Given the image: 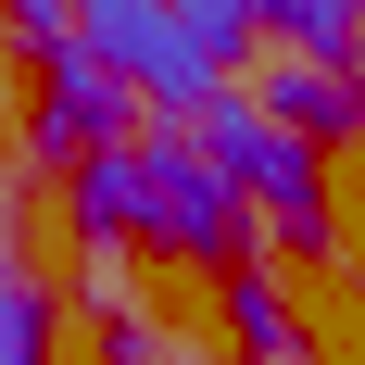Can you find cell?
Returning a JSON list of instances; mask_svg holds the SVG:
<instances>
[{"mask_svg": "<svg viewBox=\"0 0 365 365\" xmlns=\"http://www.w3.org/2000/svg\"><path fill=\"white\" fill-rule=\"evenodd\" d=\"M189 139H202V164H215V177L240 189L264 227H290V240H315V227H328V164H315V151H302L290 126L252 101V88H227V101L202 113Z\"/></svg>", "mask_w": 365, "mask_h": 365, "instance_id": "6da1fadb", "label": "cell"}, {"mask_svg": "<svg viewBox=\"0 0 365 365\" xmlns=\"http://www.w3.org/2000/svg\"><path fill=\"white\" fill-rule=\"evenodd\" d=\"M126 164H139V240H164L189 264L252 252V202L202 164V139H126Z\"/></svg>", "mask_w": 365, "mask_h": 365, "instance_id": "7a4b0ae2", "label": "cell"}, {"mask_svg": "<svg viewBox=\"0 0 365 365\" xmlns=\"http://www.w3.org/2000/svg\"><path fill=\"white\" fill-rule=\"evenodd\" d=\"M139 139V88L88 51V38H51L38 51V164H88V151H126Z\"/></svg>", "mask_w": 365, "mask_h": 365, "instance_id": "3957f363", "label": "cell"}, {"mask_svg": "<svg viewBox=\"0 0 365 365\" xmlns=\"http://www.w3.org/2000/svg\"><path fill=\"white\" fill-rule=\"evenodd\" d=\"M264 113H277V126H290L302 151H328V139H365V76L353 63H315V51H302V63H277L252 88Z\"/></svg>", "mask_w": 365, "mask_h": 365, "instance_id": "277c9868", "label": "cell"}, {"mask_svg": "<svg viewBox=\"0 0 365 365\" xmlns=\"http://www.w3.org/2000/svg\"><path fill=\"white\" fill-rule=\"evenodd\" d=\"M252 26H277L290 51H315V63H353V38H365V0H240Z\"/></svg>", "mask_w": 365, "mask_h": 365, "instance_id": "5b68a950", "label": "cell"}, {"mask_svg": "<svg viewBox=\"0 0 365 365\" xmlns=\"http://www.w3.org/2000/svg\"><path fill=\"white\" fill-rule=\"evenodd\" d=\"M0 365H51V290L13 264V240H0Z\"/></svg>", "mask_w": 365, "mask_h": 365, "instance_id": "8992f818", "label": "cell"}, {"mask_svg": "<svg viewBox=\"0 0 365 365\" xmlns=\"http://www.w3.org/2000/svg\"><path fill=\"white\" fill-rule=\"evenodd\" d=\"M227 340L252 365H290V302L264 290V277H227Z\"/></svg>", "mask_w": 365, "mask_h": 365, "instance_id": "52a82bcc", "label": "cell"}, {"mask_svg": "<svg viewBox=\"0 0 365 365\" xmlns=\"http://www.w3.org/2000/svg\"><path fill=\"white\" fill-rule=\"evenodd\" d=\"M101 365H177V340L151 315H126V302H101Z\"/></svg>", "mask_w": 365, "mask_h": 365, "instance_id": "ba28073f", "label": "cell"}]
</instances>
